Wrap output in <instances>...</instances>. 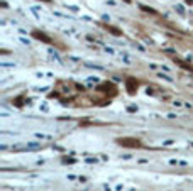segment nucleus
I'll list each match as a JSON object with an SVG mask.
<instances>
[{
    "label": "nucleus",
    "instance_id": "1",
    "mask_svg": "<svg viewBox=\"0 0 193 191\" xmlns=\"http://www.w3.org/2000/svg\"><path fill=\"white\" fill-rule=\"evenodd\" d=\"M125 85H127L129 93H134L137 90V81H136V80H127V83H125Z\"/></svg>",
    "mask_w": 193,
    "mask_h": 191
},
{
    "label": "nucleus",
    "instance_id": "2",
    "mask_svg": "<svg viewBox=\"0 0 193 191\" xmlns=\"http://www.w3.org/2000/svg\"><path fill=\"white\" fill-rule=\"evenodd\" d=\"M122 145H134V147H137L139 145V140L136 139H124V140H119Z\"/></svg>",
    "mask_w": 193,
    "mask_h": 191
},
{
    "label": "nucleus",
    "instance_id": "3",
    "mask_svg": "<svg viewBox=\"0 0 193 191\" xmlns=\"http://www.w3.org/2000/svg\"><path fill=\"white\" fill-rule=\"evenodd\" d=\"M34 36H36V37H39V39H44V42H51V39H49V37H47V36H44V34H41V32H34Z\"/></svg>",
    "mask_w": 193,
    "mask_h": 191
},
{
    "label": "nucleus",
    "instance_id": "4",
    "mask_svg": "<svg viewBox=\"0 0 193 191\" xmlns=\"http://www.w3.org/2000/svg\"><path fill=\"white\" fill-rule=\"evenodd\" d=\"M141 9L146 10V12H151V14H156V10H152V9H149V7H146V5H141Z\"/></svg>",
    "mask_w": 193,
    "mask_h": 191
},
{
    "label": "nucleus",
    "instance_id": "5",
    "mask_svg": "<svg viewBox=\"0 0 193 191\" xmlns=\"http://www.w3.org/2000/svg\"><path fill=\"white\" fill-rule=\"evenodd\" d=\"M185 2H186V4H192V5H193V0H185Z\"/></svg>",
    "mask_w": 193,
    "mask_h": 191
},
{
    "label": "nucleus",
    "instance_id": "6",
    "mask_svg": "<svg viewBox=\"0 0 193 191\" xmlns=\"http://www.w3.org/2000/svg\"><path fill=\"white\" fill-rule=\"evenodd\" d=\"M41 2H47V4H49V2H51V0H41Z\"/></svg>",
    "mask_w": 193,
    "mask_h": 191
},
{
    "label": "nucleus",
    "instance_id": "7",
    "mask_svg": "<svg viewBox=\"0 0 193 191\" xmlns=\"http://www.w3.org/2000/svg\"><path fill=\"white\" fill-rule=\"evenodd\" d=\"M125 2H131V0H125Z\"/></svg>",
    "mask_w": 193,
    "mask_h": 191
}]
</instances>
